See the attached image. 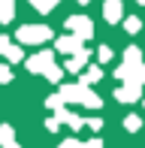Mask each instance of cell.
I'll list each match as a JSON object with an SVG mask.
<instances>
[{"instance_id": "cell-1", "label": "cell", "mask_w": 145, "mask_h": 148, "mask_svg": "<svg viewBox=\"0 0 145 148\" xmlns=\"http://www.w3.org/2000/svg\"><path fill=\"white\" fill-rule=\"evenodd\" d=\"M61 97L64 100H79V103L88 106V109H100V97L91 94L88 85H64V88H61Z\"/></svg>"}, {"instance_id": "cell-2", "label": "cell", "mask_w": 145, "mask_h": 148, "mask_svg": "<svg viewBox=\"0 0 145 148\" xmlns=\"http://www.w3.org/2000/svg\"><path fill=\"white\" fill-rule=\"evenodd\" d=\"M18 39L24 45H39L45 39H51V27H45V24H24V27H18Z\"/></svg>"}, {"instance_id": "cell-3", "label": "cell", "mask_w": 145, "mask_h": 148, "mask_svg": "<svg viewBox=\"0 0 145 148\" xmlns=\"http://www.w3.org/2000/svg\"><path fill=\"white\" fill-rule=\"evenodd\" d=\"M67 27L72 30V36H79V39H91V33H94V24H91V18H85V15H70Z\"/></svg>"}, {"instance_id": "cell-4", "label": "cell", "mask_w": 145, "mask_h": 148, "mask_svg": "<svg viewBox=\"0 0 145 148\" xmlns=\"http://www.w3.org/2000/svg\"><path fill=\"white\" fill-rule=\"evenodd\" d=\"M51 66H55V64H51V51H39V55H34L27 60V70L30 73H49Z\"/></svg>"}, {"instance_id": "cell-5", "label": "cell", "mask_w": 145, "mask_h": 148, "mask_svg": "<svg viewBox=\"0 0 145 148\" xmlns=\"http://www.w3.org/2000/svg\"><path fill=\"white\" fill-rule=\"evenodd\" d=\"M57 51H64V55H79L82 51V42H79V36H61L57 39Z\"/></svg>"}, {"instance_id": "cell-6", "label": "cell", "mask_w": 145, "mask_h": 148, "mask_svg": "<svg viewBox=\"0 0 145 148\" xmlns=\"http://www.w3.org/2000/svg\"><path fill=\"white\" fill-rule=\"evenodd\" d=\"M103 15H106L109 24L121 21V0H106V6H103Z\"/></svg>"}, {"instance_id": "cell-7", "label": "cell", "mask_w": 145, "mask_h": 148, "mask_svg": "<svg viewBox=\"0 0 145 148\" xmlns=\"http://www.w3.org/2000/svg\"><path fill=\"white\" fill-rule=\"evenodd\" d=\"M118 100H124V103H133L136 97H139V85H127V88H118L115 91Z\"/></svg>"}, {"instance_id": "cell-8", "label": "cell", "mask_w": 145, "mask_h": 148, "mask_svg": "<svg viewBox=\"0 0 145 148\" xmlns=\"http://www.w3.org/2000/svg\"><path fill=\"white\" fill-rule=\"evenodd\" d=\"M85 60H88V51L82 49V51H79V55H72V58L67 60V70H70V73H79V70H82V66H85Z\"/></svg>"}, {"instance_id": "cell-9", "label": "cell", "mask_w": 145, "mask_h": 148, "mask_svg": "<svg viewBox=\"0 0 145 148\" xmlns=\"http://www.w3.org/2000/svg\"><path fill=\"white\" fill-rule=\"evenodd\" d=\"M15 15V0H0V21H12Z\"/></svg>"}, {"instance_id": "cell-10", "label": "cell", "mask_w": 145, "mask_h": 148, "mask_svg": "<svg viewBox=\"0 0 145 148\" xmlns=\"http://www.w3.org/2000/svg\"><path fill=\"white\" fill-rule=\"evenodd\" d=\"M0 145H6V148H18L15 142H12V127H0Z\"/></svg>"}, {"instance_id": "cell-11", "label": "cell", "mask_w": 145, "mask_h": 148, "mask_svg": "<svg viewBox=\"0 0 145 148\" xmlns=\"http://www.w3.org/2000/svg\"><path fill=\"white\" fill-rule=\"evenodd\" d=\"M6 45H9V39H6V36H0V51H6ZM9 79H12L9 66H0V82H9Z\"/></svg>"}, {"instance_id": "cell-12", "label": "cell", "mask_w": 145, "mask_h": 148, "mask_svg": "<svg viewBox=\"0 0 145 148\" xmlns=\"http://www.w3.org/2000/svg\"><path fill=\"white\" fill-rule=\"evenodd\" d=\"M103 79V73H100V66H91L88 73H85V79H82V85H94V82H100Z\"/></svg>"}, {"instance_id": "cell-13", "label": "cell", "mask_w": 145, "mask_h": 148, "mask_svg": "<svg viewBox=\"0 0 145 148\" xmlns=\"http://www.w3.org/2000/svg\"><path fill=\"white\" fill-rule=\"evenodd\" d=\"M30 3H34V9H36V12H49V9H55L61 0H30Z\"/></svg>"}, {"instance_id": "cell-14", "label": "cell", "mask_w": 145, "mask_h": 148, "mask_svg": "<svg viewBox=\"0 0 145 148\" xmlns=\"http://www.w3.org/2000/svg\"><path fill=\"white\" fill-rule=\"evenodd\" d=\"M3 55L9 58V60H21V49H18V45H12V42H9V45H6V51H3Z\"/></svg>"}, {"instance_id": "cell-15", "label": "cell", "mask_w": 145, "mask_h": 148, "mask_svg": "<svg viewBox=\"0 0 145 148\" xmlns=\"http://www.w3.org/2000/svg\"><path fill=\"white\" fill-rule=\"evenodd\" d=\"M45 76H49V82H61V66H51Z\"/></svg>"}, {"instance_id": "cell-16", "label": "cell", "mask_w": 145, "mask_h": 148, "mask_svg": "<svg viewBox=\"0 0 145 148\" xmlns=\"http://www.w3.org/2000/svg\"><path fill=\"white\" fill-rule=\"evenodd\" d=\"M124 27H127L130 33H136V30H139V18H127V21H124Z\"/></svg>"}, {"instance_id": "cell-17", "label": "cell", "mask_w": 145, "mask_h": 148, "mask_svg": "<svg viewBox=\"0 0 145 148\" xmlns=\"http://www.w3.org/2000/svg\"><path fill=\"white\" fill-rule=\"evenodd\" d=\"M124 124H127V130H139V118H136V115H130Z\"/></svg>"}, {"instance_id": "cell-18", "label": "cell", "mask_w": 145, "mask_h": 148, "mask_svg": "<svg viewBox=\"0 0 145 148\" xmlns=\"http://www.w3.org/2000/svg\"><path fill=\"white\" fill-rule=\"evenodd\" d=\"M88 127H91V130H100L103 121H100V118H91V121H88Z\"/></svg>"}, {"instance_id": "cell-19", "label": "cell", "mask_w": 145, "mask_h": 148, "mask_svg": "<svg viewBox=\"0 0 145 148\" xmlns=\"http://www.w3.org/2000/svg\"><path fill=\"white\" fill-rule=\"evenodd\" d=\"M112 58V49H106V45H103V49H100V60H109Z\"/></svg>"}, {"instance_id": "cell-20", "label": "cell", "mask_w": 145, "mask_h": 148, "mask_svg": "<svg viewBox=\"0 0 145 148\" xmlns=\"http://www.w3.org/2000/svg\"><path fill=\"white\" fill-rule=\"evenodd\" d=\"M79 3H88V0H79Z\"/></svg>"}, {"instance_id": "cell-21", "label": "cell", "mask_w": 145, "mask_h": 148, "mask_svg": "<svg viewBox=\"0 0 145 148\" xmlns=\"http://www.w3.org/2000/svg\"><path fill=\"white\" fill-rule=\"evenodd\" d=\"M139 3H145V0H139Z\"/></svg>"}]
</instances>
